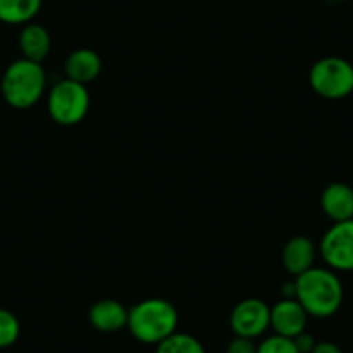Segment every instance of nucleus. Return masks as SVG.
I'll list each match as a JSON object with an SVG mask.
<instances>
[{
	"label": "nucleus",
	"mask_w": 353,
	"mask_h": 353,
	"mask_svg": "<svg viewBox=\"0 0 353 353\" xmlns=\"http://www.w3.org/2000/svg\"><path fill=\"white\" fill-rule=\"evenodd\" d=\"M103 70V61L101 56L92 49H77L68 56L64 63V73L68 80L78 81L81 85H87L96 80Z\"/></svg>",
	"instance_id": "f8f14e48"
},
{
	"label": "nucleus",
	"mask_w": 353,
	"mask_h": 353,
	"mask_svg": "<svg viewBox=\"0 0 353 353\" xmlns=\"http://www.w3.org/2000/svg\"><path fill=\"white\" fill-rule=\"evenodd\" d=\"M321 206L332 223L353 220V188L343 182H332L322 191Z\"/></svg>",
	"instance_id": "1a4fd4ad"
},
{
	"label": "nucleus",
	"mask_w": 353,
	"mask_h": 353,
	"mask_svg": "<svg viewBox=\"0 0 353 353\" xmlns=\"http://www.w3.org/2000/svg\"><path fill=\"white\" fill-rule=\"evenodd\" d=\"M18 42L23 57L40 64L49 56L50 47H52V39H50V33L47 32L46 26L37 25L33 21L23 26Z\"/></svg>",
	"instance_id": "ddd939ff"
},
{
	"label": "nucleus",
	"mask_w": 353,
	"mask_h": 353,
	"mask_svg": "<svg viewBox=\"0 0 353 353\" xmlns=\"http://www.w3.org/2000/svg\"><path fill=\"white\" fill-rule=\"evenodd\" d=\"M21 334L19 319L8 308H0V350L11 348Z\"/></svg>",
	"instance_id": "dca6fc26"
},
{
	"label": "nucleus",
	"mask_w": 353,
	"mask_h": 353,
	"mask_svg": "<svg viewBox=\"0 0 353 353\" xmlns=\"http://www.w3.org/2000/svg\"><path fill=\"white\" fill-rule=\"evenodd\" d=\"M310 353H343V350L332 341H317Z\"/></svg>",
	"instance_id": "aec40b11"
},
{
	"label": "nucleus",
	"mask_w": 353,
	"mask_h": 353,
	"mask_svg": "<svg viewBox=\"0 0 353 353\" xmlns=\"http://www.w3.org/2000/svg\"><path fill=\"white\" fill-rule=\"evenodd\" d=\"M308 314L296 298H283L270 308V327L284 338H296L305 332Z\"/></svg>",
	"instance_id": "6e6552de"
},
{
	"label": "nucleus",
	"mask_w": 353,
	"mask_h": 353,
	"mask_svg": "<svg viewBox=\"0 0 353 353\" xmlns=\"http://www.w3.org/2000/svg\"><path fill=\"white\" fill-rule=\"evenodd\" d=\"M256 353H300V350L296 348V345H294V341L291 338L274 334L269 336V338H265L258 345Z\"/></svg>",
	"instance_id": "f3484780"
},
{
	"label": "nucleus",
	"mask_w": 353,
	"mask_h": 353,
	"mask_svg": "<svg viewBox=\"0 0 353 353\" xmlns=\"http://www.w3.org/2000/svg\"><path fill=\"white\" fill-rule=\"evenodd\" d=\"M47 74L40 63L21 57L6 68L0 90L6 103L14 110L35 106L46 94Z\"/></svg>",
	"instance_id": "7ed1b4c3"
},
{
	"label": "nucleus",
	"mask_w": 353,
	"mask_h": 353,
	"mask_svg": "<svg viewBox=\"0 0 353 353\" xmlns=\"http://www.w3.org/2000/svg\"><path fill=\"white\" fill-rule=\"evenodd\" d=\"M256 348L258 345H254V339L236 336L229 341L225 353H256Z\"/></svg>",
	"instance_id": "a211bd4d"
},
{
	"label": "nucleus",
	"mask_w": 353,
	"mask_h": 353,
	"mask_svg": "<svg viewBox=\"0 0 353 353\" xmlns=\"http://www.w3.org/2000/svg\"><path fill=\"white\" fill-rule=\"evenodd\" d=\"M90 108V94L87 85L73 80H61L50 88L47 97V110L50 118L57 125L73 127L78 125L88 113Z\"/></svg>",
	"instance_id": "39448f33"
},
{
	"label": "nucleus",
	"mask_w": 353,
	"mask_h": 353,
	"mask_svg": "<svg viewBox=\"0 0 353 353\" xmlns=\"http://www.w3.org/2000/svg\"><path fill=\"white\" fill-rule=\"evenodd\" d=\"M154 353H206V350L198 338L176 331L156 345Z\"/></svg>",
	"instance_id": "2eb2a0df"
},
{
	"label": "nucleus",
	"mask_w": 353,
	"mask_h": 353,
	"mask_svg": "<svg viewBox=\"0 0 353 353\" xmlns=\"http://www.w3.org/2000/svg\"><path fill=\"white\" fill-rule=\"evenodd\" d=\"M315 258H317V246L314 241L305 236L291 237L283 248L284 269L294 277L310 270L315 263Z\"/></svg>",
	"instance_id": "9d476101"
},
{
	"label": "nucleus",
	"mask_w": 353,
	"mask_h": 353,
	"mask_svg": "<svg viewBox=\"0 0 353 353\" xmlns=\"http://www.w3.org/2000/svg\"><path fill=\"white\" fill-rule=\"evenodd\" d=\"M294 298L308 317L329 319L341 308L345 291L334 270L312 267L294 279Z\"/></svg>",
	"instance_id": "f257e3e1"
},
{
	"label": "nucleus",
	"mask_w": 353,
	"mask_h": 353,
	"mask_svg": "<svg viewBox=\"0 0 353 353\" xmlns=\"http://www.w3.org/2000/svg\"><path fill=\"white\" fill-rule=\"evenodd\" d=\"M293 341H294V345H296V348L300 350V353H310L312 350H314L315 343H317L314 339V336L308 334L307 331L301 332V334H298L296 338H293Z\"/></svg>",
	"instance_id": "6ab92c4d"
},
{
	"label": "nucleus",
	"mask_w": 353,
	"mask_h": 353,
	"mask_svg": "<svg viewBox=\"0 0 353 353\" xmlns=\"http://www.w3.org/2000/svg\"><path fill=\"white\" fill-rule=\"evenodd\" d=\"M88 322L101 332H118L128 325V310L117 300H101L88 310Z\"/></svg>",
	"instance_id": "9b49d317"
},
{
	"label": "nucleus",
	"mask_w": 353,
	"mask_h": 353,
	"mask_svg": "<svg viewBox=\"0 0 353 353\" xmlns=\"http://www.w3.org/2000/svg\"><path fill=\"white\" fill-rule=\"evenodd\" d=\"M270 327V307L258 298H246L232 308L230 329L236 336L256 339Z\"/></svg>",
	"instance_id": "0eeeda50"
},
{
	"label": "nucleus",
	"mask_w": 353,
	"mask_h": 353,
	"mask_svg": "<svg viewBox=\"0 0 353 353\" xmlns=\"http://www.w3.org/2000/svg\"><path fill=\"white\" fill-rule=\"evenodd\" d=\"M128 331L144 345H159L176 332L179 312L175 305L163 298H148L128 310Z\"/></svg>",
	"instance_id": "f03ea898"
},
{
	"label": "nucleus",
	"mask_w": 353,
	"mask_h": 353,
	"mask_svg": "<svg viewBox=\"0 0 353 353\" xmlns=\"http://www.w3.org/2000/svg\"><path fill=\"white\" fill-rule=\"evenodd\" d=\"M310 87L317 96L339 101L353 94V64L338 56L319 59L308 74Z\"/></svg>",
	"instance_id": "20e7f679"
},
{
	"label": "nucleus",
	"mask_w": 353,
	"mask_h": 353,
	"mask_svg": "<svg viewBox=\"0 0 353 353\" xmlns=\"http://www.w3.org/2000/svg\"><path fill=\"white\" fill-rule=\"evenodd\" d=\"M319 253L334 272L353 270V220L336 222L325 230L319 244Z\"/></svg>",
	"instance_id": "423d86ee"
},
{
	"label": "nucleus",
	"mask_w": 353,
	"mask_h": 353,
	"mask_svg": "<svg viewBox=\"0 0 353 353\" xmlns=\"http://www.w3.org/2000/svg\"><path fill=\"white\" fill-rule=\"evenodd\" d=\"M42 9V0H0V21L6 25H28Z\"/></svg>",
	"instance_id": "4468645a"
}]
</instances>
